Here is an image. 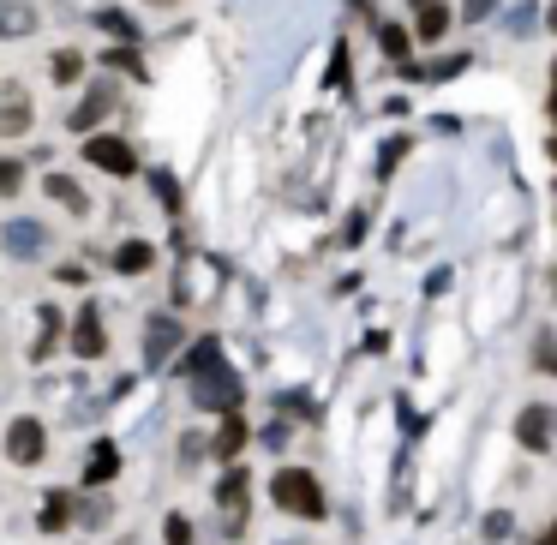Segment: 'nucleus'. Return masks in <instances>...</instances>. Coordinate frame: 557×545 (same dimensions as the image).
Listing matches in <instances>:
<instances>
[{
	"mask_svg": "<svg viewBox=\"0 0 557 545\" xmlns=\"http://www.w3.org/2000/svg\"><path fill=\"white\" fill-rule=\"evenodd\" d=\"M462 66H468V60H462V54H444V60H432V66H426V72H420V78H432V84H444V78H456V72H462Z\"/></svg>",
	"mask_w": 557,
	"mask_h": 545,
	"instance_id": "obj_24",
	"label": "nucleus"
},
{
	"mask_svg": "<svg viewBox=\"0 0 557 545\" xmlns=\"http://www.w3.org/2000/svg\"><path fill=\"white\" fill-rule=\"evenodd\" d=\"M552 114H557V66H552Z\"/></svg>",
	"mask_w": 557,
	"mask_h": 545,
	"instance_id": "obj_34",
	"label": "nucleus"
},
{
	"mask_svg": "<svg viewBox=\"0 0 557 545\" xmlns=\"http://www.w3.org/2000/svg\"><path fill=\"white\" fill-rule=\"evenodd\" d=\"M108 516H114V510H108L102 498H96V504H84V528H108Z\"/></svg>",
	"mask_w": 557,
	"mask_h": 545,
	"instance_id": "obj_30",
	"label": "nucleus"
},
{
	"mask_svg": "<svg viewBox=\"0 0 557 545\" xmlns=\"http://www.w3.org/2000/svg\"><path fill=\"white\" fill-rule=\"evenodd\" d=\"M120 474V450L102 438V444H90V456H84V486H108Z\"/></svg>",
	"mask_w": 557,
	"mask_h": 545,
	"instance_id": "obj_10",
	"label": "nucleus"
},
{
	"mask_svg": "<svg viewBox=\"0 0 557 545\" xmlns=\"http://www.w3.org/2000/svg\"><path fill=\"white\" fill-rule=\"evenodd\" d=\"M84 156L102 168V174H138V156H132V144L126 138H108V132H96V138H84Z\"/></svg>",
	"mask_w": 557,
	"mask_h": 545,
	"instance_id": "obj_3",
	"label": "nucleus"
},
{
	"mask_svg": "<svg viewBox=\"0 0 557 545\" xmlns=\"http://www.w3.org/2000/svg\"><path fill=\"white\" fill-rule=\"evenodd\" d=\"M36 30V12L24 0H0V36H30Z\"/></svg>",
	"mask_w": 557,
	"mask_h": 545,
	"instance_id": "obj_14",
	"label": "nucleus"
},
{
	"mask_svg": "<svg viewBox=\"0 0 557 545\" xmlns=\"http://www.w3.org/2000/svg\"><path fill=\"white\" fill-rule=\"evenodd\" d=\"M240 444H246V420H240V414H228V420H222V432H216V456H222V462H234V456H240Z\"/></svg>",
	"mask_w": 557,
	"mask_h": 545,
	"instance_id": "obj_16",
	"label": "nucleus"
},
{
	"mask_svg": "<svg viewBox=\"0 0 557 545\" xmlns=\"http://www.w3.org/2000/svg\"><path fill=\"white\" fill-rule=\"evenodd\" d=\"M150 180H156V198L174 210V204H180V186H174V174H150Z\"/></svg>",
	"mask_w": 557,
	"mask_h": 545,
	"instance_id": "obj_28",
	"label": "nucleus"
},
{
	"mask_svg": "<svg viewBox=\"0 0 557 545\" xmlns=\"http://www.w3.org/2000/svg\"><path fill=\"white\" fill-rule=\"evenodd\" d=\"M48 198H60L66 210H84V192H78V180H66V174H48Z\"/></svg>",
	"mask_w": 557,
	"mask_h": 545,
	"instance_id": "obj_18",
	"label": "nucleus"
},
{
	"mask_svg": "<svg viewBox=\"0 0 557 545\" xmlns=\"http://www.w3.org/2000/svg\"><path fill=\"white\" fill-rule=\"evenodd\" d=\"M516 438H522L528 450H552V444H557V408H522Z\"/></svg>",
	"mask_w": 557,
	"mask_h": 545,
	"instance_id": "obj_5",
	"label": "nucleus"
},
{
	"mask_svg": "<svg viewBox=\"0 0 557 545\" xmlns=\"http://www.w3.org/2000/svg\"><path fill=\"white\" fill-rule=\"evenodd\" d=\"M0 132H30V90L0 84Z\"/></svg>",
	"mask_w": 557,
	"mask_h": 545,
	"instance_id": "obj_8",
	"label": "nucleus"
},
{
	"mask_svg": "<svg viewBox=\"0 0 557 545\" xmlns=\"http://www.w3.org/2000/svg\"><path fill=\"white\" fill-rule=\"evenodd\" d=\"M18 186H24V168L18 162H0V198H12Z\"/></svg>",
	"mask_w": 557,
	"mask_h": 545,
	"instance_id": "obj_27",
	"label": "nucleus"
},
{
	"mask_svg": "<svg viewBox=\"0 0 557 545\" xmlns=\"http://www.w3.org/2000/svg\"><path fill=\"white\" fill-rule=\"evenodd\" d=\"M150 6H174V0H150Z\"/></svg>",
	"mask_w": 557,
	"mask_h": 545,
	"instance_id": "obj_37",
	"label": "nucleus"
},
{
	"mask_svg": "<svg viewBox=\"0 0 557 545\" xmlns=\"http://www.w3.org/2000/svg\"><path fill=\"white\" fill-rule=\"evenodd\" d=\"M378 36H384V54H396V60L408 54V30H402V24H384Z\"/></svg>",
	"mask_w": 557,
	"mask_h": 545,
	"instance_id": "obj_26",
	"label": "nucleus"
},
{
	"mask_svg": "<svg viewBox=\"0 0 557 545\" xmlns=\"http://www.w3.org/2000/svg\"><path fill=\"white\" fill-rule=\"evenodd\" d=\"M180 336H186V330H180L174 318H150V330H144V366H162V360L180 348Z\"/></svg>",
	"mask_w": 557,
	"mask_h": 545,
	"instance_id": "obj_7",
	"label": "nucleus"
},
{
	"mask_svg": "<svg viewBox=\"0 0 557 545\" xmlns=\"http://www.w3.org/2000/svg\"><path fill=\"white\" fill-rule=\"evenodd\" d=\"M150 258H156V252H150L144 240H126V246L114 252V270H120V276H138V270H150Z\"/></svg>",
	"mask_w": 557,
	"mask_h": 545,
	"instance_id": "obj_15",
	"label": "nucleus"
},
{
	"mask_svg": "<svg viewBox=\"0 0 557 545\" xmlns=\"http://www.w3.org/2000/svg\"><path fill=\"white\" fill-rule=\"evenodd\" d=\"M492 6H498V0H468V6H462V12H468V18H486V12H492Z\"/></svg>",
	"mask_w": 557,
	"mask_h": 545,
	"instance_id": "obj_33",
	"label": "nucleus"
},
{
	"mask_svg": "<svg viewBox=\"0 0 557 545\" xmlns=\"http://www.w3.org/2000/svg\"><path fill=\"white\" fill-rule=\"evenodd\" d=\"M78 72H84V54H78V48H60V54H54V78H60V84H72Z\"/></svg>",
	"mask_w": 557,
	"mask_h": 545,
	"instance_id": "obj_20",
	"label": "nucleus"
},
{
	"mask_svg": "<svg viewBox=\"0 0 557 545\" xmlns=\"http://www.w3.org/2000/svg\"><path fill=\"white\" fill-rule=\"evenodd\" d=\"M96 24H102V30H114L120 42H132V36H138V24H132L126 12H96Z\"/></svg>",
	"mask_w": 557,
	"mask_h": 545,
	"instance_id": "obj_21",
	"label": "nucleus"
},
{
	"mask_svg": "<svg viewBox=\"0 0 557 545\" xmlns=\"http://www.w3.org/2000/svg\"><path fill=\"white\" fill-rule=\"evenodd\" d=\"M534 24H540V12H534V6H510V18H504V30H510V36H534Z\"/></svg>",
	"mask_w": 557,
	"mask_h": 545,
	"instance_id": "obj_19",
	"label": "nucleus"
},
{
	"mask_svg": "<svg viewBox=\"0 0 557 545\" xmlns=\"http://www.w3.org/2000/svg\"><path fill=\"white\" fill-rule=\"evenodd\" d=\"M162 540L168 545H192V522H186V516H168V522H162Z\"/></svg>",
	"mask_w": 557,
	"mask_h": 545,
	"instance_id": "obj_25",
	"label": "nucleus"
},
{
	"mask_svg": "<svg viewBox=\"0 0 557 545\" xmlns=\"http://www.w3.org/2000/svg\"><path fill=\"white\" fill-rule=\"evenodd\" d=\"M216 366H222V348H216V342H198L180 372H186V378H204V372H216Z\"/></svg>",
	"mask_w": 557,
	"mask_h": 545,
	"instance_id": "obj_17",
	"label": "nucleus"
},
{
	"mask_svg": "<svg viewBox=\"0 0 557 545\" xmlns=\"http://www.w3.org/2000/svg\"><path fill=\"white\" fill-rule=\"evenodd\" d=\"M330 84H348V48L336 42V54H330Z\"/></svg>",
	"mask_w": 557,
	"mask_h": 545,
	"instance_id": "obj_29",
	"label": "nucleus"
},
{
	"mask_svg": "<svg viewBox=\"0 0 557 545\" xmlns=\"http://www.w3.org/2000/svg\"><path fill=\"white\" fill-rule=\"evenodd\" d=\"M42 240H48V228H42V222H24V216L0 228V246H6L12 258H36V252H42Z\"/></svg>",
	"mask_w": 557,
	"mask_h": 545,
	"instance_id": "obj_6",
	"label": "nucleus"
},
{
	"mask_svg": "<svg viewBox=\"0 0 557 545\" xmlns=\"http://www.w3.org/2000/svg\"><path fill=\"white\" fill-rule=\"evenodd\" d=\"M540 366H552V372H557V342H552V336L540 342Z\"/></svg>",
	"mask_w": 557,
	"mask_h": 545,
	"instance_id": "obj_32",
	"label": "nucleus"
},
{
	"mask_svg": "<svg viewBox=\"0 0 557 545\" xmlns=\"http://www.w3.org/2000/svg\"><path fill=\"white\" fill-rule=\"evenodd\" d=\"M108 108H114V90H108V84H90V96L72 108V132H90V126H96Z\"/></svg>",
	"mask_w": 557,
	"mask_h": 545,
	"instance_id": "obj_11",
	"label": "nucleus"
},
{
	"mask_svg": "<svg viewBox=\"0 0 557 545\" xmlns=\"http://www.w3.org/2000/svg\"><path fill=\"white\" fill-rule=\"evenodd\" d=\"M540 545H557V528H546V540H540Z\"/></svg>",
	"mask_w": 557,
	"mask_h": 545,
	"instance_id": "obj_35",
	"label": "nucleus"
},
{
	"mask_svg": "<svg viewBox=\"0 0 557 545\" xmlns=\"http://www.w3.org/2000/svg\"><path fill=\"white\" fill-rule=\"evenodd\" d=\"M510 528H516V522H510L504 510H498V516H486V540H510Z\"/></svg>",
	"mask_w": 557,
	"mask_h": 545,
	"instance_id": "obj_31",
	"label": "nucleus"
},
{
	"mask_svg": "<svg viewBox=\"0 0 557 545\" xmlns=\"http://www.w3.org/2000/svg\"><path fill=\"white\" fill-rule=\"evenodd\" d=\"M66 522H72V498H66V492H48V498H42V516H36V528H42V534H60Z\"/></svg>",
	"mask_w": 557,
	"mask_h": 545,
	"instance_id": "obj_13",
	"label": "nucleus"
},
{
	"mask_svg": "<svg viewBox=\"0 0 557 545\" xmlns=\"http://www.w3.org/2000/svg\"><path fill=\"white\" fill-rule=\"evenodd\" d=\"M216 498H222L228 516H246V468H228L222 486H216Z\"/></svg>",
	"mask_w": 557,
	"mask_h": 545,
	"instance_id": "obj_12",
	"label": "nucleus"
},
{
	"mask_svg": "<svg viewBox=\"0 0 557 545\" xmlns=\"http://www.w3.org/2000/svg\"><path fill=\"white\" fill-rule=\"evenodd\" d=\"M72 348H78L84 360H96V354L108 348V330H102V318H96V306H84V312H78V330H72Z\"/></svg>",
	"mask_w": 557,
	"mask_h": 545,
	"instance_id": "obj_9",
	"label": "nucleus"
},
{
	"mask_svg": "<svg viewBox=\"0 0 557 545\" xmlns=\"http://www.w3.org/2000/svg\"><path fill=\"white\" fill-rule=\"evenodd\" d=\"M408 6H420V12H426V6H432V0H408Z\"/></svg>",
	"mask_w": 557,
	"mask_h": 545,
	"instance_id": "obj_36",
	"label": "nucleus"
},
{
	"mask_svg": "<svg viewBox=\"0 0 557 545\" xmlns=\"http://www.w3.org/2000/svg\"><path fill=\"white\" fill-rule=\"evenodd\" d=\"M192 402H198V408H216V414H234V408H240V378H234L228 366H216V372L192 378Z\"/></svg>",
	"mask_w": 557,
	"mask_h": 545,
	"instance_id": "obj_2",
	"label": "nucleus"
},
{
	"mask_svg": "<svg viewBox=\"0 0 557 545\" xmlns=\"http://www.w3.org/2000/svg\"><path fill=\"white\" fill-rule=\"evenodd\" d=\"M102 66H114V72H132V78H144V60H138L132 48H114V54H102Z\"/></svg>",
	"mask_w": 557,
	"mask_h": 545,
	"instance_id": "obj_23",
	"label": "nucleus"
},
{
	"mask_svg": "<svg viewBox=\"0 0 557 545\" xmlns=\"http://www.w3.org/2000/svg\"><path fill=\"white\" fill-rule=\"evenodd\" d=\"M270 498H276L288 516H300V522H318V516H324V492H318V480H312L306 468H282V474L270 480Z\"/></svg>",
	"mask_w": 557,
	"mask_h": 545,
	"instance_id": "obj_1",
	"label": "nucleus"
},
{
	"mask_svg": "<svg viewBox=\"0 0 557 545\" xmlns=\"http://www.w3.org/2000/svg\"><path fill=\"white\" fill-rule=\"evenodd\" d=\"M444 30H450V12H444V6H426V12H420V36L432 42V36H444Z\"/></svg>",
	"mask_w": 557,
	"mask_h": 545,
	"instance_id": "obj_22",
	"label": "nucleus"
},
{
	"mask_svg": "<svg viewBox=\"0 0 557 545\" xmlns=\"http://www.w3.org/2000/svg\"><path fill=\"white\" fill-rule=\"evenodd\" d=\"M42 450H48L42 420H12V432H6V456H12L18 468H36V462H42Z\"/></svg>",
	"mask_w": 557,
	"mask_h": 545,
	"instance_id": "obj_4",
	"label": "nucleus"
}]
</instances>
